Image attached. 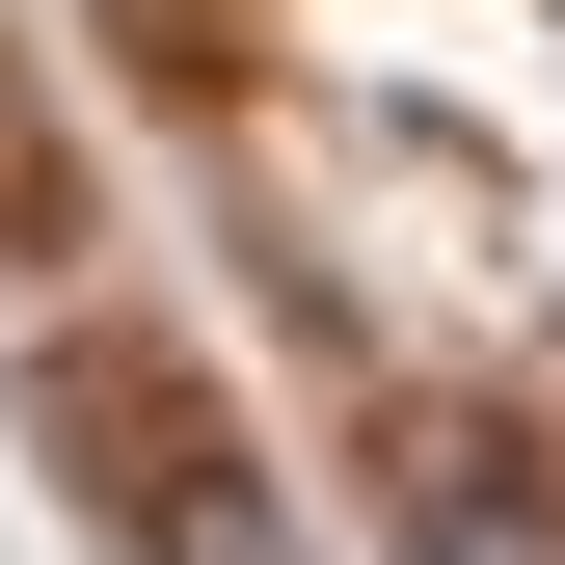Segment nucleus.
Here are the masks:
<instances>
[{
  "mask_svg": "<svg viewBox=\"0 0 565 565\" xmlns=\"http://www.w3.org/2000/svg\"><path fill=\"white\" fill-rule=\"evenodd\" d=\"M135 565H297V512H269L243 458H162L135 484Z\"/></svg>",
  "mask_w": 565,
  "mask_h": 565,
  "instance_id": "obj_2",
  "label": "nucleus"
},
{
  "mask_svg": "<svg viewBox=\"0 0 565 565\" xmlns=\"http://www.w3.org/2000/svg\"><path fill=\"white\" fill-rule=\"evenodd\" d=\"M404 539H431V565H565V458L539 431H431V458H404Z\"/></svg>",
  "mask_w": 565,
  "mask_h": 565,
  "instance_id": "obj_1",
  "label": "nucleus"
}]
</instances>
